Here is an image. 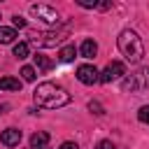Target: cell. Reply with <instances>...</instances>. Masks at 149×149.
<instances>
[{
    "label": "cell",
    "mask_w": 149,
    "mask_h": 149,
    "mask_svg": "<svg viewBox=\"0 0 149 149\" xmlns=\"http://www.w3.org/2000/svg\"><path fill=\"white\" fill-rule=\"evenodd\" d=\"M33 98L40 107H47V109H58V107H65L70 102V93L63 86L54 84V81L37 84L35 91H33Z\"/></svg>",
    "instance_id": "cell-1"
},
{
    "label": "cell",
    "mask_w": 149,
    "mask_h": 149,
    "mask_svg": "<svg viewBox=\"0 0 149 149\" xmlns=\"http://www.w3.org/2000/svg\"><path fill=\"white\" fill-rule=\"evenodd\" d=\"M119 51L123 54V58H126L128 63H140L142 56H144V44H142L140 35H137L135 30L126 28V30H121V35H119Z\"/></svg>",
    "instance_id": "cell-2"
},
{
    "label": "cell",
    "mask_w": 149,
    "mask_h": 149,
    "mask_svg": "<svg viewBox=\"0 0 149 149\" xmlns=\"http://www.w3.org/2000/svg\"><path fill=\"white\" fill-rule=\"evenodd\" d=\"M121 88L126 93H142V91H147L149 88V65L126 74L123 81H121Z\"/></svg>",
    "instance_id": "cell-3"
},
{
    "label": "cell",
    "mask_w": 149,
    "mask_h": 149,
    "mask_svg": "<svg viewBox=\"0 0 149 149\" xmlns=\"http://www.w3.org/2000/svg\"><path fill=\"white\" fill-rule=\"evenodd\" d=\"M68 35V30H49V33H33L30 35V42L37 44V47H56L63 37Z\"/></svg>",
    "instance_id": "cell-4"
},
{
    "label": "cell",
    "mask_w": 149,
    "mask_h": 149,
    "mask_svg": "<svg viewBox=\"0 0 149 149\" xmlns=\"http://www.w3.org/2000/svg\"><path fill=\"white\" fill-rule=\"evenodd\" d=\"M123 74H126V65H123L121 61H112V63H107V68L100 72V79H98V81L109 84V81H114V79H119V77H123Z\"/></svg>",
    "instance_id": "cell-5"
},
{
    "label": "cell",
    "mask_w": 149,
    "mask_h": 149,
    "mask_svg": "<svg viewBox=\"0 0 149 149\" xmlns=\"http://www.w3.org/2000/svg\"><path fill=\"white\" fill-rule=\"evenodd\" d=\"M30 14L44 23H58V12L51 5H30Z\"/></svg>",
    "instance_id": "cell-6"
},
{
    "label": "cell",
    "mask_w": 149,
    "mask_h": 149,
    "mask_svg": "<svg viewBox=\"0 0 149 149\" xmlns=\"http://www.w3.org/2000/svg\"><path fill=\"white\" fill-rule=\"evenodd\" d=\"M77 79H79L81 84H95V81L100 79V72L95 70V65L84 63V65H79V68H77Z\"/></svg>",
    "instance_id": "cell-7"
},
{
    "label": "cell",
    "mask_w": 149,
    "mask_h": 149,
    "mask_svg": "<svg viewBox=\"0 0 149 149\" xmlns=\"http://www.w3.org/2000/svg\"><path fill=\"white\" fill-rule=\"evenodd\" d=\"M0 142H2L5 147H16V144L21 142V130H19V128H7V130H2V133H0Z\"/></svg>",
    "instance_id": "cell-8"
},
{
    "label": "cell",
    "mask_w": 149,
    "mask_h": 149,
    "mask_svg": "<svg viewBox=\"0 0 149 149\" xmlns=\"http://www.w3.org/2000/svg\"><path fill=\"white\" fill-rule=\"evenodd\" d=\"M30 149H49V133L37 130L30 137Z\"/></svg>",
    "instance_id": "cell-9"
},
{
    "label": "cell",
    "mask_w": 149,
    "mask_h": 149,
    "mask_svg": "<svg viewBox=\"0 0 149 149\" xmlns=\"http://www.w3.org/2000/svg\"><path fill=\"white\" fill-rule=\"evenodd\" d=\"M79 54H81L84 58H93V56L98 54V44H95V40H84L81 47H79Z\"/></svg>",
    "instance_id": "cell-10"
},
{
    "label": "cell",
    "mask_w": 149,
    "mask_h": 149,
    "mask_svg": "<svg viewBox=\"0 0 149 149\" xmlns=\"http://www.w3.org/2000/svg\"><path fill=\"white\" fill-rule=\"evenodd\" d=\"M0 88H5V91H21V79L2 77V79H0Z\"/></svg>",
    "instance_id": "cell-11"
},
{
    "label": "cell",
    "mask_w": 149,
    "mask_h": 149,
    "mask_svg": "<svg viewBox=\"0 0 149 149\" xmlns=\"http://www.w3.org/2000/svg\"><path fill=\"white\" fill-rule=\"evenodd\" d=\"M33 58H35L37 70H42V72H47V70H51V68H54V61H51V58H47V56H42V54H35Z\"/></svg>",
    "instance_id": "cell-12"
},
{
    "label": "cell",
    "mask_w": 149,
    "mask_h": 149,
    "mask_svg": "<svg viewBox=\"0 0 149 149\" xmlns=\"http://www.w3.org/2000/svg\"><path fill=\"white\" fill-rule=\"evenodd\" d=\"M14 37H16V30L14 28L0 26V44H9V42H14Z\"/></svg>",
    "instance_id": "cell-13"
},
{
    "label": "cell",
    "mask_w": 149,
    "mask_h": 149,
    "mask_svg": "<svg viewBox=\"0 0 149 149\" xmlns=\"http://www.w3.org/2000/svg\"><path fill=\"white\" fill-rule=\"evenodd\" d=\"M74 54H77V49H74L72 44H68V47H63V49L58 51V58H61L63 63H70V61H74Z\"/></svg>",
    "instance_id": "cell-14"
},
{
    "label": "cell",
    "mask_w": 149,
    "mask_h": 149,
    "mask_svg": "<svg viewBox=\"0 0 149 149\" xmlns=\"http://www.w3.org/2000/svg\"><path fill=\"white\" fill-rule=\"evenodd\" d=\"M28 54H30V47H28V42H19V44H14V56L21 61V58H28Z\"/></svg>",
    "instance_id": "cell-15"
},
{
    "label": "cell",
    "mask_w": 149,
    "mask_h": 149,
    "mask_svg": "<svg viewBox=\"0 0 149 149\" xmlns=\"http://www.w3.org/2000/svg\"><path fill=\"white\" fill-rule=\"evenodd\" d=\"M21 77H23V81H35V68L23 65L21 68Z\"/></svg>",
    "instance_id": "cell-16"
},
{
    "label": "cell",
    "mask_w": 149,
    "mask_h": 149,
    "mask_svg": "<svg viewBox=\"0 0 149 149\" xmlns=\"http://www.w3.org/2000/svg\"><path fill=\"white\" fill-rule=\"evenodd\" d=\"M137 119H140L142 123H147V126H149V105H142V107H140V112H137Z\"/></svg>",
    "instance_id": "cell-17"
},
{
    "label": "cell",
    "mask_w": 149,
    "mask_h": 149,
    "mask_svg": "<svg viewBox=\"0 0 149 149\" xmlns=\"http://www.w3.org/2000/svg\"><path fill=\"white\" fill-rule=\"evenodd\" d=\"M88 109H91L93 114H98V116H100V114H105V107H102L98 100H91V102H88Z\"/></svg>",
    "instance_id": "cell-18"
},
{
    "label": "cell",
    "mask_w": 149,
    "mask_h": 149,
    "mask_svg": "<svg viewBox=\"0 0 149 149\" xmlns=\"http://www.w3.org/2000/svg\"><path fill=\"white\" fill-rule=\"evenodd\" d=\"M12 23H14L16 28H26V19H23V16H19V14H14V16H12Z\"/></svg>",
    "instance_id": "cell-19"
},
{
    "label": "cell",
    "mask_w": 149,
    "mask_h": 149,
    "mask_svg": "<svg viewBox=\"0 0 149 149\" xmlns=\"http://www.w3.org/2000/svg\"><path fill=\"white\" fill-rule=\"evenodd\" d=\"M95 149H114V144H112L109 140H100V142L95 144Z\"/></svg>",
    "instance_id": "cell-20"
},
{
    "label": "cell",
    "mask_w": 149,
    "mask_h": 149,
    "mask_svg": "<svg viewBox=\"0 0 149 149\" xmlns=\"http://www.w3.org/2000/svg\"><path fill=\"white\" fill-rule=\"evenodd\" d=\"M61 149H79V147H77L74 142H63V144H61Z\"/></svg>",
    "instance_id": "cell-21"
},
{
    "label": "cell",
    "mask_w": 149,
    "mask_h": 149,
    "mask_svg": "<svg viewBox=\"0 0 149 149\" xmlns=\"http://www.w3.org/2000/svg\"><path fill=\"white\" fill-rule=\"evenodd\" d=\"M5 109H7V105H0V114H2V112H5Z\"/></svg>",
    "instance_id": "cell-22"
}]
</instances>
